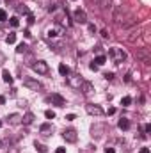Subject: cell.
Here are the masks:
<instances>
[{
    "instance_id": "obj_1",
    "label": "cell",
    "mask_w": 151,
    "mask_h": 153,
    "mask_svg": "<svg viewBox=\"0 0 151 153\" xmlns=\"http://www.w3.org/2000/svg\"><path fill=\"white\" fill-rule=\"evenodd\" d=\"M110 57L114 59L115 64H121L123 61H126V52L123 48H119V46H112L110 48Z\"/></svg>"
},
{
    "instance_id": "obj_2",
    "label": "cell",
    "mask_w": 151,
    "mask_h": 153,
    "mask_svg": "<svg viewBox=\"0 0 151 153\" xmlns=\"http://www.w3.org/2000/svg\"><path fill=\"white\" fill-rule=\"evenodd\" d=\"M32 70L39 73V75H46L48 73V64L44 62V61H36L34 64H32Z\"/></svg>"
},
{
    "instance_id": "obj_3",
    "label": "cell",
    "mask_w": 151,
    "mask_h": 153,
    "mask_svg": "<svg viewBox=\"0 0 151 153\" xmlns=\"http://www.w3.org/2000/svg\"><path fill=\"white\" fill-rule=\"evenodd\" d=\"M85 111H87V114H91V116H103V109L100 105H94V103H87Z\"/></svg>"
},
{
    "instance_id": "obj_4",
    "label": "cell",
    "mask_w": 151,
    "mask_h": 153,
    "mask_svg": "<svg viewBox=\"0 0 151 153\" xmlns=\"http://www.w3.org/2000/svg\"><path fill=\"white\" fill-rule=\"evenodd\" d=\"M66 80H68V84H70L71 87H75V89H78V87L82 85V82H84L78 75H73V73H70V75L66 76Z\"/></svg>"
},
{
    "instance_id": "obj_5",
    "label": "cell",
    "mask_w": 151,
    "mask_h": 153,
    "mask_svg": "<svg viewBox=\"0 0 151 153\" xmlns=\"http://www.w3.org/2000/svg\"><path fill=\"white\" fill-rule=\"evenodd\" d=\"M137 57L144 62V64H150L151 57H150V48H142V50H139L137 52Z\"/></svg>"
},
{
    "instance_id": "obj_6",
    "label": "cell",
    "mask_w": 151,
    "mask_h": 153,
    "mask_svg": "<svg viewBox=\"0 0 151 153\" xmlns=\"http://www.w3.org/2000/svg\"><path fill=\"white\" fill-rule=\"evenodd\" d=\"M75 22L76 23H87V14H85V11L84 9H76L75 11Z\"/></svg>"
},
{
    "instance_id": "obj_7",
    "label": "cell",
    "mask_w": 151,
    "mask_h": 153,
    "mask_svg": "<svg viewBox=\"0 0 151 153\" xmlns=\"http://www.w3.org/2000/svg\"><path fill=\"white\" fill-rule=\"evenodd\" d=\"M48 100H50L52 103H55L57 107H64V105H66V100H64L61 94H52V96H48Z\"/></svg>"
},
{
    "instance_id": "obj_8",
    "label": "cell",
    "mask_w": 151,
    "mask_h": 153,
    "mask_svg": "<svg viewBox=\"0 0 151 153\" xmlns=\"http://www.w3.org/2000/svg\"><path fill=\"white\" fill-rule=\"evenodd\" d=\"M62 137L66 139V143H76V132L73 130V128H70V130H64Z\"/></svg>"
},
{
    "instance_id": "obj_9",
    "label": "cell",
    "mask_w": 151,
    "mask_h": 153,
    "mask_svg": "<svg viewBox=\"0 0 151 153\" xmlns=\"http://www.w3.org/2000/svg\"><path fill=\"white\" fill-rule=\"evenodd\" d=\"M23 85H25L27 89H32V91H38V89H41V84H39L38 80H30V78H27V80L23 82Z\"/></svg>"
},
{
    "instance_id": "obj_10",
    "label": "cell",
    "mask_w": 151,
    "mask_h": 153,
    "mask_svg": "<svg viewBox=\"0 0 151 153\" xmlns=\"http://www.w3.org/2000/svg\"><path fill=\"white\" fill-rule=\"evenodd\" d=\"M78 89H80L84 94H91V93L94 91V87H93V84H91V82H82V85H80Z\"/></svg>"
},
{
    "instance_id": "obj_11",
    "label": "cell",
    "mask_w": 151,
    "mask_h": 153,
    "mask_svg": "<svg viewBox=\"0 0 151 153\" xmlns=\"http://www.w3.org/2000/svg\"><path fill=\"white\" fill-rule=\"evenodd\" d=\"M141 34H142V30H141V29H133V30H132V32H130V36H128V41H130V43H135V41H137V39L141 38Z\"/></svg>"
},
{
    "instance_id": "obj_12",
    "label": "cell",
    "mask_w": 151,
    "mask_h": 153,
    "mask_svg": "<svg viewBox=\"0 0 151 153\" xmlns=\"http://www.w3.org/2000/svg\"><path fill=\"white\" fill-rule=\"evenodd\" d=\"M21 123H23V125H30V123H34V114H32V112H27V114L21 117Z\"/></svg>"
},
{
    "instance_id": "obj_13",
    "label": "cell",
    "mask_w": 151,
    "mask_h": 153,
    "mask_svg": "<svg viewBox=\"0 0 151 153\" xmlns=\"http://www.w3.org/2000/svg\"><path fill=\"white\" fill-rule=\"evenodd\" d=\"M9 123H11V125H20V123H21V116L20 114H11L9 116Z\"/></svg>"
},
{
    "instance_id": "obj_14",
    "label": "cell",
    "mask_w": 151,
    "mask_h": 153,
    "mask_svg": "<svg viewBox=\"0 0 151 153\" xmlns=\"http://www.w3.org/2000/svg\"><path fill=\"white\" fill-rule=\"evenodd\" d=\"M117 126H119L121 130H128V128H130V121L123 117V119H119V123H117Z\"/></svg>"
},
{
    "instance_id": "obj_15",
    "label": "cell",
    "mask_w": 151,
    "mask_h": 153,
    "mask_svg": "<svg viewBox=\"0 0 151 153\" xmlns=\"http://www.w3.org/2000/svg\"><path fill=\"white\" fill-rule=\"evenodd\" d=\"M59 73H61L62 76H68L71 71H70V68H68L66 64H59Z\"/></svg>"
},
{
    "instance_id": "obj_16",
    "label": "cell",
    "mask_w": 151,
    "mask_h": 153,
    "mask_svg": "<svg viewBox=\"0 0 151 153\" xmlns=\"http://www.w3.org/2000/svg\"><path fill=\"white\" fill-rule=\"evenodd\" d=\"M2 76H4V82H5V84H13V76H11V73H9L7 70L2 71Z\"/></svg>"
},
{
    "instance_id": "obj_17",
    "label": "cell",
    "mask_w": 151,
    "mask_h": 153,
    "mask_svg": "<svg viewBox=\"0 0 151 153\" xmlns=\"http://www.w3.org/2000/svg\"><path fill=\"white\" fill-rule=\"evenodd\" d=\"M59 34H61V29H48V32H46L48 38H57Z\"/></svg>"
},
{
    "instance_id": "obj_18",
    "label": "cell",
    "mask_w": 151,
    "mask_h": 153,
    "mask_svg": "<svg viewBox=\"0 0 151 153\" xmlns=\"http://www.w3.org/2000/svg\"><path fill=\"white\" fill-rule=\"evenodd\" d=\"M105 55H98L96 59H94V62H96V66H101V64H105Z\"/></svg>"
},
{
    "instance_id": "obj_19",
    "label": "cell",
    "mask_w": 151,
    "mask_h": 153,
    "mask_svg": "<svg viewBox=\"0 0 151 153\" xmlns=\"http://www.w3.org/2000/svg\"><path fill=\"white\" fill-rule=\"evenodd\" d=\"M34 146H36V150H38L39 153H48V150H46V146H44V144H39V143H36Z\"/></svg>"
},
{
    "instance_id": "obj_20",
    "label": "cell",
    "mask_w": 151,
    "mask_h": 153,
    "mask_svg": "<svg viewBox=\"0 0 151 153\" xmlns=\"http://www.w3.org/2000/svg\"><path fill=\"white\" fill-rule=\"evenodd\" d=\"M130 103H132V98H130V96H124V98L121 100V105H123V107H128Z\"/></svg>"
},
{
    "instance_id": "obj_21",
    "label": "cell",
    "mask_w": 151,
    "mask_h": 153,
    "mask_svg": "<svg viewBox=\"0 0 151 153\" xmlns=\"http://www.w3.org/2000/svg\"><path fill=\"white\" fill-rule=\"evenodd\" d=\"M52 130V126H50V123H44V125H41V132L46 135V132H50Z\"/></svg>"
},
{
    "instance_id": "obj_22",
    "label": "cell",
    "mask_w": 151,
    "mask_h": 153,
    "mask_svg": "<svg viewBox=\"0 0 151 153\" xmlns=\"http://www.w3.org/2000/svg\"><path fill=\"white\" fill-rule=\"evenodd\" d=\"M14 41H16V34H9V36L5 38V43H7V45H13Z\"/></svg>"
},
{
    "instance_id": "obj_23",
    "label": "cell",
    "mask_w": 151,
    "mask_h": 153,
    "mask_svg": "<svg viewBox=\"0 0 151 153\" xmlns=\"http://www.w3.org/2000/svg\"><path fill=\"white\" fill-rule=\"evenodd\" d=\"M110 2H112V0H100L98 4H100V7H101V9H107V7L110 5Z\"/></svg>"
},
{
    "instance_id": "obj_24",
    "label": "cell",
    "mask_w": 151,
    "mask_h": 153,
    "mask_svg": "<svg viewBox=\"0 0 151 153\" xmlns=\"http://www.w3.org/2000/svg\"><path fill=\"white\" fill-rule=\"evenodd\" d=\"M25 50H27V45H25V43H20V45H18V48H16V52H18V53H23Z\"/></svg>"
},
{
    "instance_id": "obj_25",
    "label": "cell",
    "mask_w": 151,
    "mask_h": 153,
    "mask_svg": "<svg viewBox=\"0 0 151 153\" xmlns=\"http://www.w3.org/2000/svg\"><path fill=\"white\" fill-rule=\"evenodd\" d=\"M18 25H20L18 16H13V18H11V27H18Z\"/></svg>"
},
{
    "instance_id": "obj_26",
    "label": "cell",
    "mask_w": 151,
    "mask_h": 153,
    "mask_svg": "<svg viewBox=\"0 0 151 153\" xmlns=\"http://www.w3.org/2000/svg\"><path fill=\"white\" fill-rule=\"evenodd\" d=\"M44 117H46V119H53V117H55V112H53V111H44Z\"/></svg>"
},
{
    "instance_id": "obj_27",
    "label": "cell",
    "mask_w": 151,
    "mask_h": 153,
    "mask_svg": "<svg viewBox=\"0 0 151 153\" xmlns=\"http://www.w3.org/2000/svg\"><path fill=\"white\" fill-rule=\"evenodd\" d=\"M7 20V13L4 9H0V22H5Z\"/></svg>"
},
{
    "instance_id": "obj_28",
    "label": "cell",
    "mask_w": 151,
    "mask_h": 153,
    "mask_svg": "<svg viewBox=\"0 0 151 153\" xmlns=\"http://www.w3.org/2000/svg\"><path fill=\"white\" fill-rule=\"evenodd\" d=\"M105 78H107V80H112V78H114V73H105Z\"/></svg>"
},
{
    "instance_id": "obj_29",
    "label": "cell",
    "mask_w": 151,
    "mask_h": 153,
    "mask_svg": "<svg viewBox=\"0 0 151 153\" xmlns=\"http://www.w3.org/2000/svg\"><path fill=\"white\" fill-rule=\"evenodd\" d=\"M101 38L107 39V38H109V32H107V30H101Z\"/></svg>"
},
{
    "instance_id": "obj_30",
    "label": "cell",
    "mask_w": 151,
    "mask_h": 153,
    "mask_svg": "<svg viewBox=\"0 0 151 153\" xmlns=\"http://www.w3.org/2000/svg\"><path fill=\"white\" fill-rule=\"evenodd\" d=\"M66 119H68V121H73V119H75V114H68L66 116Z\"/></svg>"
},
{
    "instance_id": "obj_31",
    "label": "cell",
    "mask_w": 151,
    "mask_h": 153,
    "mask_svg": "<svg viewBox=\"0 0 151 153\" xmlns=\"http://www.w3.org/2000/svg\"><path fill=\"white\" fill-rule=\"evenodd\" d=\"M144 132H146V134H150V132H151V125H146V126H144Z\"/></svg>"
},
{
    "instance_id": "obj_32",
    "label": "cell",
    "mask_w": 151,
    "mask_h": 153,
    "mask_svg": "<svg viewBox=\"0 0 151 153\" xmlns=\"http://www.w3.org/2000/svg\"><path fill=\"white\" fill-rule=\"evenodd\" d=\"M55 153H66V148H57Z\"/></svg>"
},
{
    "instance_id": "obj_33",
    "label": "cell",
    "mask_w": 151,
    "mask_h": 153,
    "mask_svg": "<svg viewBox=\"0 0 151 153\" xmlns=\"http://www.w3.org/2000/svg\"><path fill=\"white\" fill-rule=\"evenodd\" d=\"M139 153H150V148H141Z\"/></svg>"
},
{
    "instance_id": "obj_34",
    "label": "cell",
    "mask_w": 151,
    "mask_h": 153,
    "mask_svg": "<svg viewBox=\"0 0 151 153\" xmlns=\"http://www.w3.org/2000/svg\"><path fill=\"white\" fill-rule=\"evenodd\" d=\"M105 153H115V150L114 148H105Z\"/></svg>"
},
{
    "instance_id": "obj_35",
    "label": "cell",
    "mask_w": 151,
    "mask_h": 153,
    "mask_svg": "<svg viewBox=\"0 0 151 153\" xmlns=\"http://www.w3.org/2000/svg\"><path fill=\"white\" fill-rule=\"evenodd\" d=\"M2 61H4V55H2V53H0V64H2Z\"/></svg>"
},
{
    "instance_id": "obj_36",
    "label": "cell",
    "mask_w": 151,
    "mask_h": 153,
    "mask_svg": "<svg viewBox=\"0 0 151 153\" xmlns=\"http://www.w3.org/2000/svg\"><path fill=\"white\" fill-rule=\"evenodd\" d=\"M0 148H2V139H0Z\"/></svg>"
},
{
    "instance_id": "obj_37",
    "label": "cell",
    "mask_w": 151,
    "mask_h": 153,
    "mask_svg": "<svg viewBox=\"0 0 151 153\" xmlns=\"http://www.w3.org/2000/svg\"><path fill=\"white\" fill-rule=\"evenodd\" d=\"M0 128H2V121H0Z\"/></svg>"
}]
</instances>
